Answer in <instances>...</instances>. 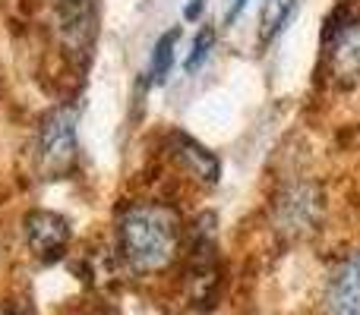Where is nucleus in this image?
I'll list each match as a JSON object with an SVG mask.
<instances>
[{
    "instance_id": "obj_1",
    "label": "nucleus",
    "mask_w": 360,
    "mask_h": 315,
    "mask_svg": "<svg viewBox=\"0 0 360 315\" xmlns=\"http://www.w3.org/2000/svg\"><path fill=\"white\" fill-rule=\"evenodd\" d=\"M180 215L162 202H133L117 217V253L133 274H158L180 255Z\"/></svg>"
},
{
    "instance_id": "obj_2",
    "label": "nucleus",
    "mask_w": 360,
    "mask_h": 315,
    "mask_svg": "<svg viewBox=\"0 0 360 315\" xmlns=\"http://www.w3.org/2000/svg\"><path fill=\"white\" fill-rule=\"evenodd\" d=\"M76 111L67 105L54 107L35 130V170L41 180H63L76 167Z\"/></svg>"
},
{
    "instance_id": "obj_3",
    "label": "nucleus",
    "mask_w": 360,
    "mask_h": 315,
    "mask_svg": "<svg viewBox=\"0 0 360 315\" xmlns=\"http://www.w3.org/2000/svg\"><path fill=\"white\" fill-rule=\"evenodd\" d=\"M25 243H29L32 255L41 262H51L67 249L70 243V224L67 217L54 215V211H29L25 215Z\"/></svg>"
},
{
    "instance_id": "obj_4",
    "label": "nucleus",
    "mask_w": 360,
    "mask_h": 315,
    "mask_svg": "<svg viewBox=\"0 0 360 315\" xmlns=\"http://www.w3.org/2000/svg\"><path fill=\"white\" fill-rule=\"evenodd\" d=\"M98 19V0H54V22L60 29L63 44L73 51L89 48Z\"/></svg>"
},
{
    "instance_id": "obj_5",
    "label": "nucleus",
    "mask_w": 360,
    "mask_h": 315,
    "mask_svg": "<svg viewBox=\"0 0 360 315\" xmlns=\"http://www.w3.org/2000/svg\"><path fill=\"white\" fill-rule=\"evenodd\" d=\"M319 217V192L313 186H294L278 199V224L291 234H307L313 230Z\"/></svg>"
},
{
    "instance_id": "obj_6",
    "label": "nucleus",
    "mask_w": 360,
    "mask_h": 315,
    "mask_svg": "<svg viewBox=\"0 0 360 315\" xmlns=\"http://www.w3.org/2000/svg\"><path fill=\"white\" fill-rule=\"evenodd\" d=\"M171 152H174V158L180 161V167H184V170L190 173L193 180H199V183H205V186H215L218 183V173H221V167H218V158L212 155L209 149H202L196 139L177 133Z\"/></svg>"
},
{
    "instance_id": "obj_7",
    "label": "nucleus",
    "mask_w": 360,
    "mask_h": 315,
    "mask_svg": "<svg viewBox=\"0 0 360 315\" xmlns=\"http://www.w3.org/2000/svg\"><path fill=\"white\" fill-rule=\"evenodd\" d=\"M329 315H360V253L351 255L332 284Z\"/></svg>"
},
{
    "instance_id": "obj_8",
    "label": "nucleus",
    "mask_w": 360,
    "mask_h": 315,
    "mask_svg": "<svg viewBox=\"0 0 360 315\" xmlns=\"http://www.w3.org/2000/svg\"><path fill=\"white\" fill-rule=\"evenodd\" d=\"M329 63L338 79H357L360 76V19L338 32L329 51Z\"/></svg>"
},
{
    "instance_id": "obj_9",
    "label": "nucleus",
    "mask_w": 360,
    "mask_h": 315,
    "mask_svg": "<svg viewBox=\"0 0 360 315\" xmlns=\"http://www.w3.org/2000/svg\"><path fill=\"white\" fill-rule=\"evenodd\" d=\"M180 32L171 29L165 32L162 38L155 41V51H152V67H149V76L155 86H162V82H168L171 76V67H174V44H177Z\"/></svg>"
},
{
    "instance_id": "obj_10",
    "label": "nucleus",
    "mask_w": 360,
    "mask_h": 315,
    "mask_svg": "<svg viewBox=\"0 0 360 315\" xmlns=\"http://www.w3.org/2000/svg\"><path fill=\"white\" fill-rule=\"evenodd\" d=\"M294 10H297V0H266V6H262V19H259L262 41H269V38L278 35V32L288 25V19L294 16Z\"/></svg>"
},
{
    "instance_id": "obj_11",
    "label": "nucleus",
    "mask_w": 360,
    "mask_h": 315,
    "mask_svg": "<svg viewBox=\"0 0 360 315\" xmlns=\"http://www.w3.org/2000/svg\"><path fill=\"white\" fill-rule=\"evenodd\" d=\"M212 48H215V29L205 25V29L193 38V48H190V54H186V60H184V73H196V69L205 63V57L212 54Z\"/></svg>"
},
{
    "instance_id": "obj_12",
    "label": "nucleus",
    "mask_w": 360,
    "mask_h": 315,
    "mask_svg": "<svg viewBox=\"0 0 360 315\" xmlns=\"http://www.w3.org/2000/svg\"><path fill=\"white\" fill-rule=\"evenodd\" d=\"M205 10V0H190V4L184 6V16L186 19H199V13Z\"/></svg>"
},
{
    "instance_id": "obj_13",
    "label": "nucleus",
    "mask_w": 360,
    "mask_h": 315,
    "mask_svg": "<svg viewBox=\"0 0 360 315\" xmlns=\"http://www.w3.org/2000/svg\"><path fill=\"white\" fill-rule=\"evenodd\" d=\"M247 4H250V0H234V6L228 10V22H234V19L243 13V6H247Z\"/></svg>"
},
{
    "instance_id": "obj_14",
    "label": "nucleus",
    "mask_w": 360,
    "mask_h": 315,
    "mask_svg": "<svg viewBox=\"0 0 360 315\" xmlns=\"http://www.w3.org/2000/svg\"><path fill=\"white\" fill-rule=\"evenodd\" d=\"M6 315H22V312H6Z\"/></svg>"
},
{
    "instance_id": "obj_15",
    "label": "nucleus",
    "mask_w": 360,
    "mask_h": 315,
    "mask_svg": "<svg viewBox=\"0 0 360 315\" xmlns=\"http://www.w3.org/2000/svg\"><path fill=\"white\" fill-rule=\"evenodd\" d=\"M92 315H95V312H92Z\"/></svg>"
}]
</instances>
